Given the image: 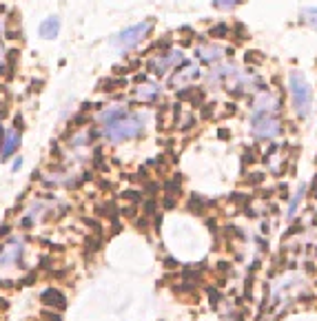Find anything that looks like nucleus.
Segmentation results:
<instances>
[{"label":"nucleus","mask_w":317,"mask_h":321,"mask_svg":"<svg viewBox=\"0 0 317 321\" xmlns=\"http://www.w3.org/2000/svg\"><path fill=\"white\" fill-rule=\"evenodd\" d=\"M242 3V0H213V7H218L222 11H228V9H235Z\"/></svg>","instance_id":"obj_16"},{"label":"nucleus","mask_w":317,"mask_h":321,"mask_svg":"<svg viewBox=\"0 0 317 321\" xmlns=\"http://www.w3.org/2000/svg\"><path fill=\"white\" fill-rule=\"evenodd\" d=\"M195 56L204 64H218L224 58V49L218 44H198L195 47Z\"/></svg>","instance_id":"obj_8"},{"label":"nucleus","mask_w":317,"mask_h":321,"mask_svg":"<svg viewBox=\"0 0 317 321\" xmlns=\"http://www.w3.org/2000/svg\"><path fill=\"white\" fill-rule=\"evenodd\" d=\"M20 164H23V159H20V157H18V159H16V162H13V171H18V169H20Z\"/></svg>","instance_id":"obj_24"},{"label":"nucleus","mask_w":317,"mask_h":321,"mask_svg":"<svg viewBox=\"0 0 317 321\" xmlns=\"http://www.w3.org/2000/svg\"><path fill=\"white\" fill-rule=\"evenodd\" d=\"M288 84H291V98H293V109L300 118H308L313 109V89L304 78V73L291 71L288 76Z\"/></svg>","instance_id":"obj_2"},{"label":"nucleus","mask_w":317,"mask_h":321,"mask_svg":"<svg viewBox=\"0 0 317 321\" xmlns=\"http://www.w3.org/2000/svg\"><path fill=\"white\" fill-rule=\"evenodd\" d=\"M300 20L306 27H311L313 31H317V7H304L300 11Z\"/></svg>","instance_id":"obj_13"},{"label":"nucleus","mask_w":317,"mask_h":321,"mask_svg":"<svg viewBox=\"0 0 317 321\" xmlns=\"http://www.w3.org/2000/svg\"><path fill=\"white\" fill-rule=\"evenodd\" d=\"M18 146H20V131H16V129L7 131L5 133V142H3V146H0V157L9 159L13 153H16Z\"/></svg>","instance_id":"obj_10"},{"label":"nucleus","mask_w":317,"mask_h":321,"mask_svg":"<svg viewBox=\"0 0 317 321\" xmlns=\"http://www.w3.org/2000/svg\"><path fill=\"white\" fill-rule=\"evenodd\" d=\"M146 129V116L142 113H124L122 118H118L116 122L104 124L102 135L109 142H122V140H133Z\"/></svg>","instance_id":"obj_1"},{"label":"nucleus","mask_w":317,"mask_h":321,"mask_svg":"<svg viewBox=\"0 0 317 321\" xmlns=\"http://www.w3.org/2000/svg\"><path fill=\"white\" fill-rule=\"evenodd\" d=\"M124 199H131V202H140L142 199V193H136V191H124L122 193Z\"/></svg>","instance_id":"obj_18"},{"label":"nucleus","mask_w":317,"mask_h":321,"mask_svg":"<svg viewBox=\"0 0 317 321\" xmlns=\"http://www.w3.org/2000/svg\"><path fill=\"white\" fill-rule=\"evenodd\" d=\"M7 233H9V224H5L3 228H0V239H5V237H7Z\"/></svg>","instance_id":"obj_22"},{"label":"nucleus","mask_w":317,"mask_h":321,"mask_svg":"<svg viewBox=\"0 0 317 321\" xmlns=\"http://www.w3.org/2000/svg\"><path fill=\"white\" fill-rule=\"evenodd\" d=\"M7 306H9V302H7V299H0V312H7Z\"/></svg>","instance_id":"obj_23"},{"label":"nucleus","mask_w":317,"mask_h":321,"mask_svg":"<svg viewBox=\"0 0 317 321\" xmlns=\"http://www.w3.org/2000/svg\"><path fill=\"white\" fill-rule=\"evenodd\" d=\"M251 131L258 140H275L282 133V120L275 111H253Z\"/></svg>","instance_id":"obj_3"},{"label":"nucleus","mask_w":317,"mask_h":321,"mask_svg":"<svg viewBox=\"0 0 317 321\" xmlns=\"http://www.w3.org/2000/svg\"><path fill=\"white\" fill-rule=\"evenodd\" d=\"M36 279H38L36 272H29V275H27V277L23 279V282H20V286H31L33 282H36Z\"/></svg>","instance_id":"obj_20"},{"label":"nucleus","mask_w":317,"mask_h":321,"mask_svg":"<svg viewBox=\"0 0 317 321\" xmlns=\"http://www.w3.org/2000/svg\"><path fill=\"white\" fill-rule=\"evenodd\" d=\"M40 302H43L47 308H56V310H65L67 308V297L56 288H47L43 295H40Z\"/></svg>","instance_id":"obj_9"},{"label":"nucleus","mask_w":317,"mask_h":321,"mask_svg":"<svg viewBox=\"0 0 317 321\" xmlns=\"http://www.w3.org/2000/svg\"><path fill=\"white\" fill-rule=\"evenodd\" d=\"M13 282H5V279H0V288H13Z\"/></svg>","instance_id":"obj_21"},{"label":"nucleus","mask_w":317,"mask_h":321,"mask_svg":"<svg viewBox=\"0 0 317 321\" xmlns=\"http://www.w3.org/2000/svg\"><path fill=\"white\" fill-rule=\"evenodd\" d=\"M184 64V53L180 49H168L164 53H160L149 62L151 71L156 73V76H166L171 69H180V66Z\"/></svg>","instance_id":"obj_5"},{"label":"nucleus","mask_w":317,"mask_h":321,"mask_svg":"<svg viewBox=\"0 0 317 321\" xmlns=\"http://www.w3.org/2000/svg\"><path fill=\"white\" fill-rule=\"evenodd\" d=\"M235 321H244V317H238V319H235Z\"/></svg>","instance_id":"obj_26"},{"label":"nucleus","mask_w":317,"mask_h":321,"mask_svg":"<svg viewBox=\"0 0 317 321\" xmlns=\"http://www.w3.org/2000/svg\"><path fill=\"white\" fill-rule=\"evenodd\" d=\"M160 84L156 82H144V84H140L138 86V91H136V98L138 100H142V102H156V100L160 98Z\"/></svg>","instance_id":"obj_11"},{"label":"nucleus","mask_w":317,"mask_h":321,"mask_svg":"<svg viewBox=\"0 0 317 321\" xmlns=\"http://www.w3.org/2000/svg\"><path fill=\"white\" fill-rule=\"evenodd\" d=\"M208 299H211V304H213V306H218V302H220V292L215 290V288H208Z\"/></svg>","instance_id":"obj_19"},{"label":"nucleus","mask_w":317,"mask_h":321,"mask_svg":"<svg viewBox=\"0 0 317 321\" xmlns=\"http://www.w3.org/2000/svg\"><path fill=\"white\" fill-rule=\"evenodd\" d=\"M188 209H191L193 213H198V215H202V213L208 209V202H206V199H202L200 195H191V204H188Z\"/></svg>","instance_id":"obj_14"},{"label":"nucleus","mask_w":317,"mask_h":321,"mask_svg":"<svg viewBox=\"0 0 317 321\" xmlns=\"http://www.w3.org/2000/svg\"><path fill=\"white\" fill-rule=\"evenodd\" d=\"M58 31H60V18H56V16L47 18L45 22L40 25V38H45V40H53L58 36Z\"/></svg>","instance_id":"obj_12"},{"label":"nucleus","mask_w":317,"mask_h":321,"mask_svg":"<svg viewBox=\"0 0 317 321\" xmlns=\"http://www.w3.org/2000/svg\"><path fill=\"white\" fill-rule=\"evenodd\" d=\"M149 31H151L149 20L138 22V25H131V27H126V29L118 31L116 36H113V44H116V49H120V51H129L136 44L142 42V40L149 36Z\"/></svg>","instance_id":"obj_4"},{"label":"nucleus","mask_w":317,"mask_h":321,"mask_svg":"<svg viewBox=\"0 0 317 321\" xmlns=\"http://www.w3.org/2000/svg\"><path fill=\"white\" fill-rule=\"evenodd\" d=\"M3 142H5V129L0 126V146H3Z\"/></svg>","instance_id":"obj_25"},{"label":"nucleus","mask_w":317,"mask_h":321,"mask_svg":"<svg viewBox=\"0 0 317 321\" xmlns=\"http://www.w3.org/2000/svg\"><path fill=\"white\" fill-rule=\"evenodd\" d=\"M304 193H306V184H302L300 189H298V193H295V197L291 199V206H288V217L295 215V211H298V206L302 202V197H304Z\"/></svg>","instance_id":"obj_15"},{"label":"nucleus","mask_w":317,"mask_h":321,"mask_svg":"<svg viewBox=\"0 0 317 321\" xmlns=\"http://www.w3.org/2000/svg\"><path fill=\"white\" fill-rule=\"evenodd\" d=\"M200 76V69L198 64H182L178 71H175V76L171 78V86L173 89H184V86H191L195 80Z\"/></svg>","instance_id":"obj_7"},{"label":"nucleus","mask_w":317,"mask_h":321,"mask_svg":"<svg viewBox=\"0 0 317 321\" xmlns=\"http://www.w3.org/2000/svg\"><path fill=\"white\" fill-rule=\"evenodd\" d=\"M23 250H25V242L18 237H11L9 242H7L3 248H0V266H25L23 264Z\"/></svg>","instance_id":"obj_6"},{"label":"nucleus","mask_w":317,"mask_h":321,"mask_svg":"<svg viewBox=\"0 0 317 321\" xmlns=\"http://www.w3.org/2000/svg\"><path fill=\"white\" fill-rule=\"evenodd\" d=\"M228 31H231V27H226V25H215V27H211V36H213V38H224V36H228Z\"/></svg>","instance_id":"obj_17"}]
</instances>
